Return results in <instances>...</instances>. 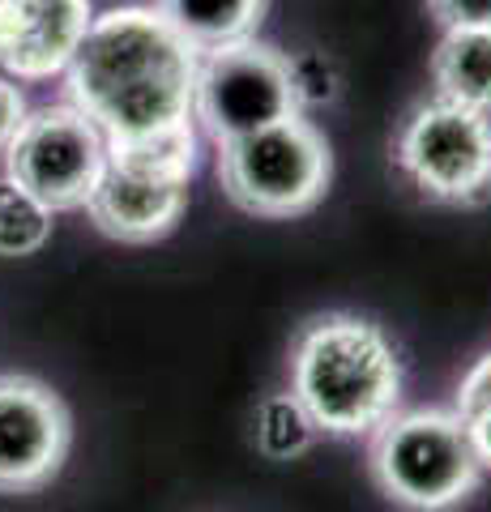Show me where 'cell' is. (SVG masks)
I'll return each mask as SVG.
<instances>
[{
  "label": "cell",
  "instance_id": "16",
  "mask_svg": "<svg viewBox=\"0 0 491 512\" xmlns=\"http://www.w3.org/2000/svg\"><path fill=\"white\" fill-rule=\"evenodd\" d=\"M453 414L462 419V431L474 448L479 470H491V350L483 359H474V367L457 384Z\"/></svg>",
  "mask_w": 491,
  "mask_h": 512
},
{
  "label": "cell",
  "instance_id": "5",
  "mask_svg": "<svg viewBox=\"0 0 491 512\" xmlns=\"http://www.w3.org/2000/svg\"><path fill=\"white\" fill-rule=\"evenodd\" d=\"M304 116L295 99L291 56L261 43L257 35L201 52L193 86V120L210 133L214 146L240 141L261 128Z\"/></svg>",
  "mask_w": 491,
  "mask_h": 512
},
{
  "label": "cell",
  "instance_id": "18",
  "mask_svg": "<svg viewBox=\"0 0 491 512\" xmlns=\"http://www.w3.org/2000/svg\"><path fill=\"white\" fill-rule=\"evenodd\" d=\"M30 107H26V94L13 77L0 73V150H9V141L18 137V128L26 124Z\"/></svg>",
  "mask_w": 491,
  "mask_h": 512
},
{
  "label": "cell",
  "instance_id": "8",
  "mask_svg": "<svg viewBox=\"0 0 491 512\" xmlns=\"http://www.w3.org/2000/svg\"><path fill=\"white\" fill-rule=\"evenodd\" d=\"M73 444L69 406L35 376H0V495H30L60 474Z\"/></svg>",
  "mask_w": 491,
  "mask_h": 512
},
{
  "label": "cell",
  "instance_id": "14",
  "mask_svg": "<svg viewBox=\"0 0 491 512\" xmlns=\"http://www.w3.org/2000/svg\"><path fill=\"white\" fill-rule=\"evenodd\" d=\"M321 436L312 423V414L299 406V397L287 393H269L252 414V444L265 461H291L299 453H308L312 440Z\"/></svg>",
  "mask_w": 491,
  "mask_h": 512
},
{
  "label": "cell",
  "instance_id": "12",
  "mask_svg": "<svg viewBox=\"0 0 491 512\" xmlns=\"http://www.w3.org/2000/svg\"><path fill=\"white\" fill-rule=\"evenodd\" d=\"M154 9L188 47L214 52L257 35L269 0H154Z\"/></svg>",
  "mask_w": 491,
  "mask_h": 512
},
{
  "label": "cell",
  "instance_id": "2",
  "mask_svg": "<svg viewBox=\"0 0 491 512\" xmlns=\"http://www.w3.org/2000/svg\"><path fill=\"white\" fill-rule=\"evenodd\" d=\"M291 393L325 436H372L402 406V359L376 320L325 312L295 338Z\"/></svg>",
  "mask_w": 491,
  "mask_h": 512
},
{
  "label": "cell",
  "instance_id": "7",
  "mask_svg": "<svg viewBox=\"0 0 491 512\" xmlns=\"http://www.w3.org/2000/svg\"><path fill=\"white\" fill-rule=\"evenodd\" d=\"M5 167L9 180L35 192L52 214L86 210L90 192L107 171V137L73 103L39 107L9 141Z\"/></svg>",
  "mask_w": 491,
  "mask_h": 512
},
{
  "label": "cell",
  "instance_id": "4",
  "mask_svg": "<svg viewBox=\"0 0 491 512\" xmlns=\"http://www.w3.org/2000/svg\"><path fill=\"white\" fill-rule=\"evenodd\" d=\"M218 180L248 214L295 218L325 201L334 180V154L321 128L295 116L218 146Z\"/></svg>",
  "mask_w": 491,
  "mask_h": 512
},
{
  "label": "cell",
  "instance_id": "17",
  "mask_svg": "<svg viewBox=\"0 0 491 512\" xmlns=\"http://www.w3.org/2000/svg\"><path fill=\"white\" fill-rule=\"evenodd\" d=\"M427 13L445 30H491V0H427Z\"/></svg>",
  "mask_w": 491,
  "mask_h": 512
},
{
  "label": "cell",
  "instance_id": "10",
  "mask_svg": "<svg viewBox=\"0 0 491 512\" xmlns=\"http://www.w3.org/2000/svg\"><path fill=\"white\" fill-rule=\"evenodd\" d=\"M188 210V184L154 180V175L107 167L99 188L90 192L86 214L103 235L120 244H154L176 231V222Z\"/></svg>",
  "mask_w": 491,
  "mask_h": 512
},
{
  "label": "cell",
  "instance_id": "15",
  "mask_svg": "<svg viewBox=\"0 0 491 512\" xmlns=\"http://www.w3.org/2000/svg\"><path fill=\"white\" fill-rule=\"evenodd\" d=\"M52 239V210L18 180L0 175V256H35Z\"/></svg>",
  "mask_w": 491,
  "mask_h": 512
},
{
  "label": "cell",
  "instance_id": "9",
  "mask_svg": "<svg viewBox=\"0 0 491 512\" xmlns=\"http://www.w3.org/2000/svg\"><path fill=\"white\" fill-rule=\"evenodd\" d=\"M90 22V0H0V73L13 82L60 77Z\"/></svg>",
  "mask_w": 491,
  "mask_h": 512
},
{
  "label": "cell",
  "instance_id": "6",
  "mask_svg": "<svg viewBox=\"0 0 491 512\" xmlns=\"http://www.w3.org/2000/svg\"><path fill=\"white\" fill-rule=\"evenodd\" d=\"M393 163L432 201H483L491 192V116L445 99L419 103L393 141Z\"/></svg>",
  "mask_w": 491,
  "mask_h": 512
},
{
  "label": "cell",
  "instance_id": "1",
  "mask_svg": "<svg viewBox=\"0 0 491 512\" xmlns=\"http://www.w3.org/2000/svg\"><path fill=\"white\" fill-rule=\"evenodd\" d=\"M197 60L201 52L188 47L154 5L94 13L65 69L69 103L107 141L193 124Z\"/></svg>",
  "mask_w": 491,
  "mask_h": 512
},
{
  "label": "cell",
  "instance_id": "3",
  "mask_svg": "<svg viewBox=\"0 0 491 512\" xmlns=\"http://www.w3.org/2000/svg\"><path fill=\"white\" fill-rule=\"evenodd\" d=\"M372 478L410 512H449L479 487V461L453 410H398L372 431Z\"/></svg>",
  "mask_w": 491,
  "mask_h": 512
},
{
  "label": "cell",
  "instance_id": "13",
  "mask_svg": "<svg viewBox=\"0 0 491 512\" xmlns=\"http://www.w3.org/2000/svg\"><path fill=\"white\" fill-rule=\"evenodd\" d=\"M107 167L154 175V180L193 184V171H197V128L193 124H176V128H158V133L107 141Z\"/></svg>",
  "mask_w": 491,
  "mask_h": 512
},
{
  "label": "cell",
  "instance_id": "11",
  "mask_svg": "<svg viewBox=\"0 0 491 512\" xmlns=\"http://www.w3.org/2000/svg\"><path fill=\"white\" fill-rule=\"evenodd\" d=\"M436 99L491 116V30H445L432 52Z\"/></svg>",
  "mask_w": 491,
  "mask_h": 512
}]
</instances>
